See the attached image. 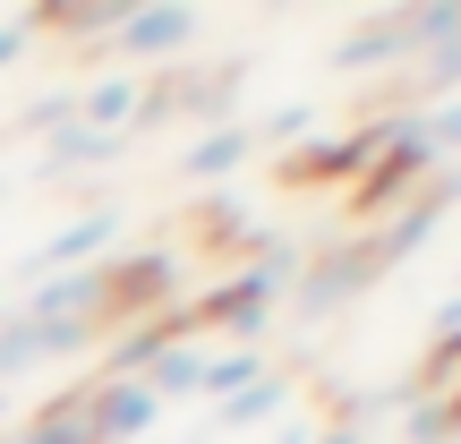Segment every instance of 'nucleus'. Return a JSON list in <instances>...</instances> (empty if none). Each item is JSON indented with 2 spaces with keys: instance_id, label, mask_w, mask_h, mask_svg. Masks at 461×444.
Here are the masks:
<instances>
[{
  "instance_id": "nucleus-8",
  "label": "nucleus",
  "mask_w": 461,
  "mask_h": 444,
  "mask_svg": "<svg viewBox=\"0 0 461 444\" xmlns=\"http://www.w3.org/2000/svg\"><path fill=\"white\" fill-rule=\"evenodd\" d=\"M308 436H316V428H274V444H308Z\"/></svg>"
},
{
  "instance_id": "nucleus-1",
  "label": "nucleus",
  "mask_w": 461,
  "mask_h": 444,
  "mask_svg": "<svg viewBox=\"0 0 461 444\" xmlns=\"http://www.w3.org/2000/svg\"><path fill=\"white\" fill-rule=\"evenodd\" d=\"M77 411H86V428H95V444H137V436H154L163 402L137 376H95V385H77Z\"/></svg>"
},
{
  "instance_id": "nucleus-5",
  "label": "nucleus",
  "mask_w": 461,
  "mask_h": 444,
  "mask_svg": "<svg viewBox=\"0 0 461 444\" xmlns=\"http://www.w3.org/2000/svg\"><path fill=\"white\" fill-rule=\"evenodd\" d=\"M282 402H291V376H282V367H265L248 394H230V402H222V428H230V436H248V428H265Z\"/></svg>"
},
{
  "instance_id": "nucleus-3",
  "label": "nucleus",
  "mask_w": 461,
  "mask_h": 444,
  "mask_svg": "<svg viewBox=\"0 0 461 444\" xmlns=\"http://www.w3.org/2000/svg\"><path fill=\"white\" fill-rule=\"evenodd\" d=\"M112 248H120V205H103V214H77L60 240H43V248L26 257V274H34V282H51V274H95Z\"/></svg>"
},
{
  "instance_id": "nucleus-7",
  "label": "nucleus",
  "mask_w": 461,
  "mask_h": 444,
  "mask_svg": "<svg viewBox=\"0 0 461 444\" xmlns=\"http://www.w3.org/2000/svg\"><path fill=\"white\" fill-rule=\"evenodd\" d=\"M26 43H34V17H9V26H0V68H9Z\"/></svg>"
},
{
  "instance_id": "nucleus-4",
  "label": "nucleus",
  "mask_w": 461,
  "mask_h": 444,
  "mask_svg": "<svg viewBox=\"0 0 461 444\" xmlns=\"http://www.w3.org/2000/svg\"><path fill=\"white\" fill-rule=\"evenodd\" d=\"M248 154H257V137H248V120H222V129H205L197 146H188V180H230V171L248 163Z\"/></svg>"
},
{
  "instance_id": "nucleus-2",
  "label": "nucleus",
  "mask_w": 461,
  "mask_h": 444,
  "mask_svg": "<svg viewBox=\"0 0 461 444\" xmlns=\"http://www.w3.org/2000/svg\"><path fill=\"white\" fill-rule=\"evenodd\" d=\"M197 26H205V17L188 9V0H146V9H120L112 51H129V60H163V51L197 43Z\"/></svg>"
},
{
  "instance_id": "nucleus-10",
  "label": "nucleus",
  "mask_w": 461,
  "mask_h": 444,
  "mask_svg": "<svg viewBox=\"0 0 461 444\" xmlns=\"http://www.w3.org/2000/svg\"><path fill=\"white\" fill-rule=\"evenodd\" d=\"M0 188H9V180H0Z\"/></svg>"
},
{
  "instance_id": "nucleus-9",
  "label": "nucleus",
  "mask_w": 461,
  "mask_h": 444,
  "mask_svg": "<svg viewBox=\"0 0 461 444\" xmlns=\"http://www.w3.org/2000/svg\"><path fill=\"white\" fill-rule=\"evenodd\" d=\"M154 444H171V436H154Z\"/></svg>"
},
{
  "instance_id": "nucleus-6",
  "label": "nucleus",
  "mask_w": 461,
  "mask_h": 444,
  "mask_svg": "<svg viewBox=\"0 0 461 444\" xmlns=\"http://www.w3.org/2000/svg\"><path fill=\"white\" fill-rule=\"evenodd\" d=\"M257 146H291V137H316V103H282L265 129H248Z\"/></svg>"
}]
</instances>
